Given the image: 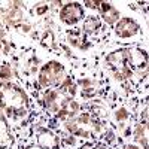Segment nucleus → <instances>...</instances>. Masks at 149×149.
<instances>
[{"instance_id": "f03ea898", "label": "nucleus", "mask_w": 149, "mask_h": 149, "mask_svg": "<svg viewBox=\"0 0 149 149\" xmlns=\"http://www.w3.org/2000/svg\"><path fill=\"white\" fill-rule=\"evenodd\" d=\"M116 30L122 37H128V36H133L136 33V24L131 19H124L118 24Z\"/></svg>"}, {"instance_id": "7ed1b4c3", "label": "nucleus", "mask_w": 149, "mask_h": 149, "mask_svg": "<svg viewBox=\"0 0 149 149\" xmlns=\"http://www.w3.org/2000/svg\"><path fill=\"white\" fill-rule=\"evenodd\" d=\"M98 26H100V22H98V19H95L94 17L88 18L85 22V30H88V31H94L98 29Z\"/></svg>"}, {"instance_id": "f257e3e1", "label": "nucleus", "mask_w": 149, "mask_h": 149, "mask_svg": "<svg viewBox=\"0 0 149 149\" xmlns=\"http://www.w3.org/2000/svg\"><path fill=\"white\" fill-rule=\"evenodd\" d=\"M82 18V9L78 3H70L63 8L61 10V19L66 21L67 24H73Z\"/></svg>"}]
</instances>
